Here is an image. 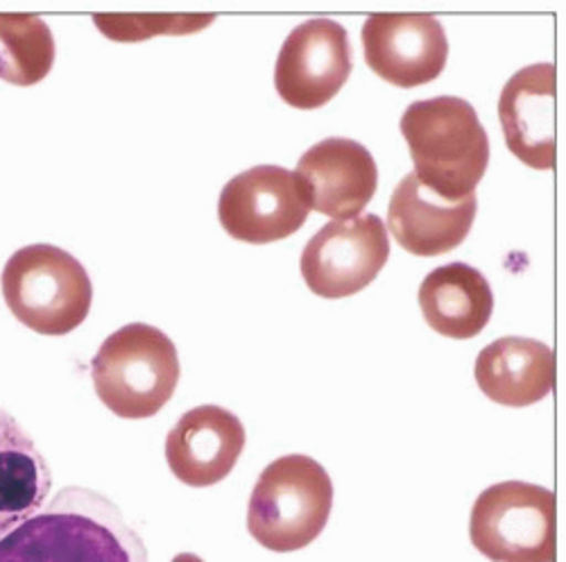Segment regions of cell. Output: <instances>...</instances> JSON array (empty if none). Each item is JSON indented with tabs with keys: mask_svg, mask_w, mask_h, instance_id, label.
<instances>
[{
	"mask_svg": "<svg viewBox=\"0 0 566 562\" xmlns=\"http://www.w3.org/2000/svg\"><path fill=\"white\" fill-rule=\"evenodd\" d=\"M399 129L423 186L447 200L476 194L490 166V136L471 103L455 96L417 101Z\"/></svg>",
	"mask_w": 566,
	"mask_h": 562,
	"instance_id": "7a4b0ae2",
	"label": "cell"
},
{
	"mask_svg": "<svg viewBox=\"0 0 566 562\" xmlns=\"http://www.w3.org/2000/svg\"><path fill=\"white\" fill-rule=\"evenodd\" d=\"M479 211L476 194L447 200L408 173L388 207V229L397 243L415 257H440L467 239Z\"/></svg>",
	"mask_w": 566,
	"mask_h": 562,
	"instance_id": "4fadbf2b",
	"label": "cell"
},
{
	"mask_svg": "<svg viewBox=\"0 0 566 562\" xmlns=\"http://www.w3.org/2000/svg\"><path fill=\"white\" fill-rule=\"evenodd\" d=\"M360 39L365 64L401 89L429 84L447 66L449 41L433 14H371Z\"/></svg>",
	"mask_w": 566,
	"mask_h": 562,
	"instance_id": "30bf717a",
	"label": "cell"
},
{
	"mask_svg": "<svg viewBox=\"0 0 566 562\" xmlns=\"http://www.w3.org/2000/svg\"><path fill=\"white\" fill-rule=\"evenodd\" d=\"M179 374L175 343L144 322L114 332L91 361V377L101 402L123 419L157 415L175 395Z\"/></svg>",
	"mask_w": 566,
	"mask_h": 562,
	"instance_id": "277c9868",
	"label": "cell"
},
{
	"mask_svg": "<svg viewBox=\"0 0 566 562\" xmlns=\"http://www.w3.org/2000/svg\"><path fill=\"white\" fill-rule=\"evenodd\" d=\"M3 298L12 315L41 336H66L86 320L93 302L91 277L62 248L36 243L6 263Z\"/></svg>",
	"mask_w": 566,
	"mask_h": 562,
	"instance_id": "5b68a950",
	"label": "cell"
},
{
	"mask_svg": "<svg viewBox=\"0 0 566 562\" xmlns=\"http://www.w3.org/2000/svg\"><path fill=\"white\" fill-rule=\"evenodd\" d=\"M352 43L345 25L313 19L297 25L283 41L274 86L283 103L311 112L336 98L352 75Z\"/></svg>",
	"mask_w": 566,
	"mask_h": 562,
	"instance_id": "9c48e42d",
	"label": "cell"
},
{
	"mask_svg": "<svg viewBox=\"0 0 566 562\" xmlns=\"http://www.w3.org/2000/svg\"><path fill=\"white\" fill-rule=\"evenodd\" d=\"M245 427L222 406L184 413L166 438L170 472L191 488H209L231 475L245 449Z\"/></svg>",
	"mask_w": 566,
	"mask_h": 562,
	"instance_id": "7c38bea8",
	"label": "cell"
},
{
	"mask_svg": "<svg viewBox=\"0 0 566 562\" xmlns=\"http://www.w3.org/2000/svg\"><path fill=\"white\" fill-rule=\"evenodd\" d=\"M172 562H205V560L196 553H179V555L172 558Z\"/></svg>",
	"mask_w": 566,
	"mask_h": 562,
	"instance_id": "ffe728a7",
	"label": "cell"
},
{
	"mask_svg": "<svg viewBox=\"0 0 566 562\" xmlns=\"http://www.w3.org/2000/svg\"><path fill=\"white\" fill-rule=\"evenodd\" d=\"M469 535L492 562H555V495L526 481L490 486L471 506Z\"/></svg>",
	"mask_w": 566,
	"mask_h": 562,
	"instance_id": "8992f818",
	"label": "cell"
},
{
	"mask_svg": "<svg viewBox=\"0 0 566 562\" xmlns=\"http://www.w3.org/2000/svg\"><path fill=\"white\" fill-rule=\"evenodd\" d=\"M423 320L447 339L479 336L494 311V293L485 274L467 263H447L427 274L417 293Z\"/></svg>",
	"mask_w": 566,
	"mask_h": 562,
	"instance_id": "2e32d148",
	"label": "cell"
},
{
	"mask_svg": "<svg viewBox=\"0 0 566 562\" xmlns=\"http://www.w3.org/2000/svg\"><path fill=\"white\" fill-rule=\"evenodd\" d=\"M334 508V483L304 454L281 456L261 472L248 508V531L265 549L291 553L324 531Z\"/></svg>",
	"mask_w": 566,
	"mask_h": 562,
	"instance_id": "3957f363",
	"label": "cell"
},
{
	"mask_svg": "<svg viewBox=\"0 0 566 562\" xmlns=\"http://www.w3.org/2000/svg\"><path fill=\"white\" fill-rule=\"evenodd\" d=\"M388 257L386 222L374 214H363L324 225L306 243L300 268L311 293L340 300L367 289Z\"/></svg>",
	"mask_w": 566,
	"mask_h": 562,
	"instance_id": "52a82bcc",
	"label": "cell"
},
{
	"mask_svg": "<svg viewBox=\"0 0 566 562\" xmlns=\"http://www.w3.org/2000/svg\"><path fill=\"white\" fill-rule=\"evenodd\" d=\"M555 64L516 71L501 91L499 118L510 153L535 170H551L557 159L555 138Z\"/></svg>",
	"mask_w": 566,
	"mask_h": 562,
	"instance_id": "5bb4252c",
	"label": "cell"
},
{
	"mask_svg": "<svg viewBox=\"0 0 566 562\" xmlns=\"http://www.w3.org/2000/svg\"><path fill=\"white\" fill-rule=\"evenodd\" d=\"M51 486V467L34 440L0 408V540L43 508Z\"/></svg>",
	"mask_w": 566,
	"mask_h": 562,
	"instance_id": "e0dca14e",
	"label": "cell"
},
{
	"mask_svg": "<svg viewBox=\"0 0 566 562\" xmlns=\"http://www.w3.org/2000/svg\"><path fill=\"white\" fill-rule=\"evenodd\" d=\"M308 202L295 173L281 166H254L233 179L218 200V220L231 239L265 246L300 231Z\"/></svg>",
	"mask_w": 566,
	"mask_h": 562,
	"instance_id": "ba28073f",
	"label": "cell"
},
{
	"mask_svg": "<svg viewBox=\"0 0 566 562\" xmlns=\"http://www.w3.org/2000/svg\"><path fill=\"white\" fill-rule=\"evenodd\" d=\"M216 14H93V23L112 41L136 43L157 34H191L213 23Z\"/></svg>",
	"mask_w": 566,
	"mask_h": 562,
	"instance_id": "d6986e66",
	"label": "cell"
},
{
	"mask_svg": "<svg viewBox=\"0 0 566 562\" xmlns=\"http://www.w3.org/2000/svg\"><path fill=\"white\" fill-rule=\"evenodd\" d=\"M295 177L308 209L334 220L356 218L379 186V168L371 153L345 136H328L308 148Z\"/></svg>",
	"mask_w": 566,
	"mask_h": 562,
	"instance_id": "8fae6325",
	"label": "cell"
},
{
	"mask_svg": "<svg viewBox=\"0 0 566 562\" xmlns=\"http://www.w3.org/2000/svg\"><path fill=\"white\" fill-rule=\"evenodd\" d=\"M474 377L492 402L524 408L553 393L555 354L542 341L505 336L479 354Z\"/></svg>",
	"mask_w": 566,
	"mask_h": 562,
	"instance_id": "9a60e30c",
	"label": "cell"
},
{
	"mask_svg": "<svg viewBox=\"0 0 566 562\" xmlns=\"http://www.w3.org/2000/svg\"><path fill=\"white\" fill-rule=\"evenodd\" d=\"M0 562H150L148 547L105 495L64 488L0 540Z\"/></svg>",
	"mask_w": 566,
	"mask_h": 562,
	"instance_id": "6da1fadb",
	"label": "cell"
},
{
	"mask_svg": "<svg viewBox=\"0 0 566 562\" xmlns=\"http://www.w3.org/2000/svg\"><path fill=\"white\" fill-rule=\"evenodd\" d=\"M55 64V37L34 14H0V80L32 86Z\"/></svg>",
	"mask_w": 566,
	"mask_h": 562,
	"instance_id": "ac0fdd59",
	"label": "cell"
}]
</instances>
